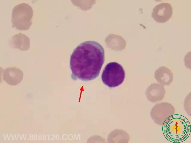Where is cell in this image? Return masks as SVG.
<instances>
[{
	"instance_id": "1",
	"label": "cell",
	"mask_w": 191,
	"mask_h": 143,
	"mask_svg": "<svg viewBox=\"0 0 191 143\" xmlns=\"http://www.w3.org/2000/svg\"><path fill=\"white\" fill-rule=\"evenodd\" d=\"M104 61V52L99 43L87 41L77 46L70 59L72 79L84 81L97 77Z\"/></svg>"
},
{
	"instance_id": "2",
	"label": "cell",
	"mask_w": 191,
	"mask_h": 143,
	"mask_svg": "<svg viewBox=\"0 0 191 143\" xmlns=\"http://www.w3.org/2000/svg\"><path fill=\"white\" fill-rule=\"evenodd\" d=\"M165 138L173 143H181L187 139L191 133L190 124L184 116L172 114L167 118L162 124Z\"/></svg>"
},
{
	"instance_id": "3",
	"label": "cell",
	"mask_w": 191,
	"mask_h": 143,
	"mask_svg": "<svg viewBox=\"0 0 191 143\" xmlns=\"http://www.w3.org/2000/svg\"><path fill=\"white\" fill-rule=\"evenodd\" d=\"M12 12L13 27L20 30L28 29L32 24L33 11L31 7L26 3H21L15 6Z\"/></svg>"
},
{
	"instance_id": "4",
	"label": "cell",
	"mask_w": 191,
	"mask_h": 143,
	"mask_svg": "<svg viewBox=\"0 0 191 143\" xmlns=\"http://www.w3.org/2000/svg\"><path fill=\"white\" fill-rule=\"evenodd\" d=\"M125 77V71L122 66L115 62L107 64L101 75L103 83L110 88L119 86L123 83Z\"/></svg>"
},
{
	"instance_id": "5",
	"label": "cell",
	"mask_w": 191,
	"mask_h": 143,
	"mask_svg": "<svg viewBox=\"0 0 191 143\" xmlns=\"http://www.w3.org/2000/svg\"><path fill=\"white\" fill-rule=\"evenodd\" d=\"M172 13V8L170 4L162 3L153 8L152 17L157 22L164 23L171 18Z\"/></svg>"
},
{
	"instance_id": "6",
	"label": "cell",
	"mask_w": 191,
	"mask_h": 143,
	"mask_svg": "<svg viewBox=\"0 0 191 143\" xmlns=\"http://www.w3.org/2000/svg\"><path fill=\"white\" fill-rule=\"evenodd\" d=\"M23 76L22 71L16 67L6 68L3 74L4 80L12 86H16L20 83L23 79Z\"/></svg>"
},
{
	"instance_id": "7",
	"label": "cell",
	"mask_w": 191,
	"mask_h": 143,
	"mask_svg": "<svg viewBox=\"0 0 191 143\" xmlns=\"http://www.w3.org/2000/svg\"><path fill=\"white\" fill-rule=\"evenodd\" d=\"M165 93L163 85L154 83L148 88L147 95L149 100L154 102L161 100L164 97Z\"/></svg>"
},
{
	"instance_id": "8",
	"label": "cell",
	"mask_w": 191,
	"mask_h": 143,
	"mask_svg": "<svg viewBox=\"0 0 191 143\" xmlns=\"http://www.w3.org/2000/svg\"><path fill=\"white\" fill-rule=\"evenodd\" d=\"M12 46L22 51L28 50L30 46V40L26 35L21 33L13 36L10 40Z\"/></svg>"
},
{
	"instance_id": "9",
	"label": "cell",
	"mask_w": 191,
	"mask_h": 143,
	"mask_svg": "<svg viewBox=\"0 0 191 143\" xmlns=\"http://www.w3.org/2000/svg\"><path fill=\"white\" fill-rule=\"evenodd\" d=\"M155 77L159 83L169 85L172 82L173 74L171 70L164 66L158 68L155 72Z\"/></svg>"
}]
</instances>
